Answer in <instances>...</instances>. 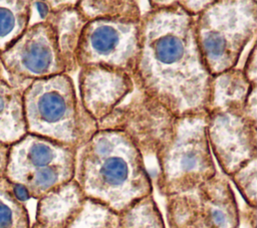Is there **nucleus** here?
Returning <instances> with one entry per match:
<instances>
[{
    "mask_svg": "<svg viewBox=\"0 0 257 228\" xmlns=\"http://www.w3.org/2000/svg\"><path fill=\"white\" fill-rule=\"evenodd\" d=\"M4 75H5L4 69H3V66H2V63H1V59H0V77H2Z\"/></svg>",
    "mask_w": 257,
    "mask_h": 228,
    "instance_id": "29",
    "label": "nucleus"
},
{
    "mask_svg": "<svg viewBox=\"0 0 257 228\" xmlns=\"http://www.w3.org/2000/svg\"><path fill=\"white\" fill-rule=\"evenodd\" d=\"M77 148L26 134L10 147L5 177L38 200L74 179Z\"/></svg>",
    "mask_w": 257,
    "mask_h": 228,
    "instance_id": "6",
    "label": "nucleus"
},
{
    "mask_svg": "<svg viewBox=\"0 0 257 228\" xmlns=\"http://www.w3.org/2000/svg\"><path fill=\"white\" fill-rule=\"evenodd\" d=\"M30 228H52V227L44 226V225H41V224H39V223H37V222H35V221H34V223H33V224H31Z\"/></svg>",
    "mask_w": 257,
    "mask_h": 228,
    "instance_id": "28",
    "label": "nucleus"
},
{
    "mask_svg": "<svg viewBox=\"0 0 257 228\" xmlns=\"http://www.w3.org/2000/svg\"><path fill=\"white\" fill-rule=\"evenodd\" d=\"M30 217L25 203L13 193L12 183L0 177V228H30Z\"/></svg>",
    "mask_w": 257,
    "mask_h": 228,
    "instance_id": "20",
    "label": "nucleus"
},
{
    "mask_svg": "<svg viewBox=\"0 0 257 228\" xmlns=\"http://www.w3.org/2000/svg\"><path fill=\"white\" fill-rule=\"evenodd\" d=\"M255 87L257 84L250 83L242 68L239 67H234L214 76L207 112L218 110L245 111L248 97Z\"/></svg>",
    "mask_w": 257,
    "mask_h": 228,
    "instance_id": "15",
    "label": "nucleus"
},
{
    "mask_svg": "<svg viewBox=\"0 0 257 228\" xmlns=\"http://www.w3.org/2000/svg\"><path fill=\"white\" fill-rule=\"evenodd\" d=\"M85 201L80 187L72 179L37 200L35 222L52 228H66Z\"/></svg>",
    "mask_w": 257,
    "mask_h": 228,
    "instance_id": "13",
    "label": "nucleus"
},
{
    "mask_svg": "<svg viewBox=\"0 0 257 228\" xmlns=\"http://www.w3.org/2000/svg\"><path fill=\"white\" fill-rule=\"evenodd\" d=\"M66 228H118V214L87 200Z\"/></svg>",
    "mask_w": 257,
    "mask_h": 228,
    "instance_id": "21",
    "label": "nucleus"
},
{
    "mask_svg": "<svg viewBox=\"0 0 257 228\" xmlns=\"http://www.w3.org/2000/svg\"><path fill=\"white\" fill-rule=\"evenodd\" d=\"M158 192L163 197L192 190L217 171L207 137V113L179 118L174 135L155 157Z\"/></svg>",
    "mask_w": 257,
    "mask_h": 228,
    "instance_id": "5",
    "label": "nucleus"
},
{
    "mask_svg": "<svg viewBox=\"0 0 257 228\" xmlns=\"http://www.w3.org/2000/svg\"><path fill=\"white\" fill-rule=\"evenodd\" d=\"M31 7L33 10L35 9L37 12V15L39 17L38 22L45 21V19L47 18L48 14L50 12L47 2L46 1H31Z\"/></svg>",
    "mask_w": 257,
    "mask_h": 228,
    "instance_id": "25",
    "label": "nucleus"
},
{
    "mask_svg": "<svg viewBox=\"0 0 257 228\" xmlns=\"http://www.w3.org/2000/svg\"><path fill=\"white\" fill-rule=\"evenodd\" d=\"M23 107L27 134L78 148L97 131L65 73L32 81L23 91Z\"/></svg>",
    "mask_w": 257,
    "mask_h": 228,
    "instance_id": "3",
    "label": "nucleus"
},
{
    "mask_svg": "<svg viewBox=\"0 0 257 228\" xmlns=\"http://www.w3.org/2000/svg\"><path fill=\"white\" fill-rule=\"evenodd\" d=\"M31 18V1L0 0V54L27 29Z\"/></svg>",
    "mask_w": 257,
    "mask_h": 228,
    "instance_id": "17",
    "label": "nucleus"
},
{
    "mask_svg": "<svg viewBox=\"0 0 257 228\" xmlns=\"http://www.w3.org/2000/svg\"><path fill=\"white\" fill-rule=\"evenodd\" d=\"M207 137L212 155L227 178L257 158V120L245 111L207 112Z\"/></svg>",
    "mask_w": 257,
    "mask_h": 228,
    "instance_id": "11",
    "label": "nucleus"
},
{
    "mask_svg": "<svg viewBox=\"0 0 257 228\" xmlns=\"http://www.w3.org/2000/svg\"><path fill=\"white\" fill-rule=\"evenodd\" d=\"M76 8L86 22L112 19L141 20L143 14L137 1H77Z\"/></svg>",
    "mask_w": 257,
    "mask_h": 228,
    "instance_id": "18",
    "label": "nucleus"
},
{
    "mask_svg": "<svg viewBox=\"0 0 257 228\" xmlns=\"http://www.w3.org/2000/svg\"><path fill=\"white\" fill-rule=\"evenodd\" d=\"M240 222L235 193L219 172L192 190L166 197V228H240Z\"/></svg>",
    "mask_w": 257,
    "mask_h": 228,
    "instance_id": "7",
    "label": "nucleus"
},
{
    "mask_svg": "<svg viewBox=\"0 0 257 228\" xmlns=\"http://www.w3.org/2000/svg\"><path fill=\"white\" fill-rule=\"evenodd\" d=\"M239 193L243 200L250 207L257 205V158L253 159L237 172L228 177Z\"/></svg>",
    "mask_w": 257,
    "mask_h": 228,
    "instance_id": "22",
    "label": "nucleus"
},
{
    "mask_svg": "<svg viewBox=\"0 0 257 228\" xmlns=\"http://www.w3.org/2000/svg\"><path fill=\"white\" fill-rule=\"evenodd\" d=\"M140 48L141 20H91L82 27L75 60L78 69L99 66L133 75Z\"/></svg>",
    "mask_w": 257,
    "mask_h": 228,
    "instance_id": "8",
    "label": "nucleus"
},
{
    "mask_svg": "<svg viewBox=\"0 0 257 228\" xmlns=\"http://www.w3.org/2000/svg\"><path fill=\"white\" fill-rule=\"evenodd\" d=\"M178 119L170 109L137 86L97 125L123 133L145 157H156L172 139Z\"/></svg>",
    "mask_w": 257,
    "mask_h": 228,
    "instance_id": "9",
    "label": "nucleus"
},
{
    "mask_svg": "<svg viewBox=\"0 0 257 228\" xmlns=\"http://www.w3.org/2000/svg\"><path fill=\"white\" fill-rule=\"evenodd\" d=\"M118 228H166L163 215L153 194L119 213Z\"/></svg>",
    "mask_w": 257,
    "mask_h": 228,
    "instance_id": "19",
    "label": "nucleus"
},
{
    "mask_svg": "<svg viewBox=\"0 0 257 228\" xmlns=\"http://www.w3.org/2000/svg\"><path fill=\"white\" fill-rule=\"evenodd\" d=\"M196 37L204 63L214 77L237 67L257 31V2L217 0L195 17Z\"/></svg>",
    "mask_w": 257,
    "mask_h": 228,
    "instance_id": "4",
    "label": "nucleus"
},
{
    "mask_svg": "<svg viewBox=\"0 0 257 228\" xmlns=\"http://www.w3.org/2000/svg\"><path fill=\"white\" fill-rule=\"evenodd\" d=\"M74 180L87 200L116 214L154 192L144 156L113 130L97 129L77 148Z\"/></svg>",
    "mask_w": 257,
    "mask_h": 228,
    "instance_id": "2",
    "label": "nucleus"
},
{
    "mask_svg": "<svg viewBox=\"0 0 257 228\" xmlns=\"http://www.w3.org/2000/svg\"><path fill=\"white\" fill-rule=\"evenodd\" d=\"M10 147L0 145V177H5Z\"/></svg>",
    "mask_w": 257,
    "mask_h": 228,
    "instance_id": "26",
    "label": "nucleus"
},
{
    "mask_svg": "<svg viewBox=\"0 0 257 228\" xmlns=\"http://www.w3.org/2000/svg\"><path fill=\"white\" fill-rule=\"evenodd\" d=\"M50 12L45 19L54 28L67 74L78 70L75 51L86 21L76 8L77 1H46Z\"/></svg>",
    "mask_w": 257,
    "mask_h": 228,
    "instance_id": "14",
    "label": "nucleus"
},
{
    "mask_svg": "<svg viewBox=\"0 0 257 228\" xmlns=\"http://www.w3.org/2000/svg\"><path fill=\"white\" fill-rule=\"evenodd\" d=\"M12 183V182H11ZM12 188H13V193L15 195V197L22 203H25L26 201H28L30 198V195L27 191V189L21 185V184H16V183H12Z\"/></svg>",
    "mask_w": 257,
    "mask_h": 228,
    "instance_id": "27",
    "label": "nucleus"
},
{
    "mask_svg": "<svg viewBox=\"0 0 257 228\" xmlns=\"http://www.w3.org/2000/svg\"><path fill=\"white\" fill-rule=\"evenodd\" d=\"M77 82L81 105L97 125L136 87L133 75L99 66L79 68Z\"/></svg>",
    "mask_w": 257,
    "mask_h": 228,
    "instance_id": "12",
    "label": "nucleus"
},
{
    "mask_svg": "<svg viewBox=\"0 0 257 228\" xmlns=\"http://www.w3.org/2000/svg\"><path fill=\"white\" fill-rule=\"evenodd\" d=\"M246 78L252 84H257V65H256V44L253 42V46L248 53L246 62L242 68Z\"/></svg>",
    "mask_w": 257,
    "mask_h": 228,
    "instance_id": "23",
    "label": "nucleus"
},
{
    "mask_svg": "<svg viewBox=\"0 0 257 228\" xmlns=\"http://www.w3.org/2000/svg\"><path fill=\"white\" fill-rule=\"evenodd\" d=\"M180 7L189 15L193 17H197L200 13H202L211 3V0L206 1H178Z\"/></svg>",
    "mask_w": 257,
    "mask_h": 228,
    "instance_id": "24",
    "label": "nucleus"
},
{
    "mask_svg": "<svg viewBox=\"0 0 257 228\" xmlns=\"http://www.w3.org/2000/svg\"><path fill=\"white\" fill-rule=\"evenodd\" d=\"M141 18L135 85L177 118L207 113L213 76L198 46L195 17L178 1H149Z\"/></svg>",
    "mask_w": 257,
    "mask_h": 228,
    "instance_id": "1",
    "label": "nucleus"
},
{
    "mask_svg": "<svg viewBox=\"0 0 257 228\" xmlns=\"http://www.w3.org/2000/svg\"><path fill=\"white\" fill-rule=\"evenodd\" d=\"M23 91L5 75L0 77V145L11 147L27 134Z\"/></svg>",
    "mask_w": 257,
    "mask_h": 228,
    "instance_id": "16",
    "label": "nucleus"
},
{
    "mask_svg": "<svg viewBox=\"0 0 257 228\" xmlns=\"http://www.w3.org/2000/svg\"><path fill=\"white\" fill-rule=\"evenodd\" d=\"M0 59L7 79L22 89L34 80L67 74L55 30L46 20L29 25Z\"/></svg>",
    "mask_w": 257,
    "mask_h": 228,
    "instance_id": "10",
    "label": "nucleus"
}]
</instances>
